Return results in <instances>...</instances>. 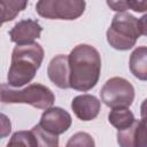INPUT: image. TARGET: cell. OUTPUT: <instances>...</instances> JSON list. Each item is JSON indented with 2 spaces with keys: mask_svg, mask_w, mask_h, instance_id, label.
<instances>
[{
  "mask_svg": "<svg viewBox=\"0 0 147 147\" xmlns=\"http://www.w3.org/2000/svg\"><path fill=\"white\" fill-rule=\"evenodd\" d=\"M70 68V88L86 92L93 88L100 77L101 57L91 45H77L68 55Z\"/></svg>",
  "mask_w": 147,
  "mask_h": 147,
  "instance_id": "cell-1",
  "label": "cell"
},
{
  "mask_svg": "<svg viewBox=\"0 0 147 147\" xmlns=\"http://www.w3.org/2000/svg\"><path fill=\"white\" fill-rule=\"evenodd\" d=\"M140 36L139 20L126 11L117 13L113 17L111 24L107 30L108 44L118 51L131 49Z\"/></svg>",
  "mask_w": 147,
  "mask_h": 147,
  "instance_id": "cell-4",
  "label": "cell"
},
{
  "mask_svg": "<svg viewBox=\"0 0 147 147\" xmlns=\"http://www.w3.org/2000/svg\"><path fill=\"white\" fill-rule=\"evenodd\" d=\"M31 132L33 133V136L36 138L37 147H59L57 136L46 131L39 124L34 125L31 129Z\"/></svg>",
  "mask_w": 147,
  "mask_h": 147,
  "instance_id": "cell-15",
  "label": "cell"
},
{
  "mask_svg": "<svg viewBox=\"0 0 147 147\" xmlns=\"http://www.w3.org/2000/svg\"><path fill=\"white\" fill-rule=\"evenodd\" d=\"M1 118H2V132H1V137H6L9 132H10V122L9 119L6 117V115H1Z\"/></svg>",
  "mask_w": 147,
  "mask_h": 147,
  "instance_id": "cell-19",
  "label": "cell"
},
{
  "mask_svg": "<svg viewBox=\"0 0 147 147\" xmlns=\"http://www.w3.org/2000/svg\"><path fill=\"white\" fill-rule=\"evenodd\" d=\"M107 5L115 11L124 13L126 9H132L138 13L147 11V1H137V0H129V1H107Z\"/></svg>",
  "mask_w": 147,
  "mask_h": 147,
  "instance_id": "cell-16",
  "label": "cell"
},
{
  "mask_svg": "<svg viewBox=\"0 0 147 147\" xmlns=\"http://www.w3.org/2000/svg\"><path fill=\"white\" fill-rule=\"evenodd\" d=\"M139 26H140L141 34L147 37V13L139 18Z\"/></svg>",
  "mask_w": 147,
  "mask_h": 147,
  "instance_id": "cell-20",
  "label": "cell"
},
{
  "mask_svg": "<svg viewBox=\"0 0 147 147\" xmlns=\"http://www.w3.org/2000/svg\"><path fill=\"white\" fill-rule=\"evenodd\" d=\"M140 116H141V121L147 123V99H145L141 103L140 107Z\"/></svg>",
  "mask_w": 147,
  "mask_h": 147,
  "instance_id": "cell-21",
  "label": "cell"
},
{
  "mask_svg": "<svg viewBox=\"0 0 147 147\" xmlns=\"http://www.w3.org/2000/svg\"><path fill=\"white\" fill-rule=\"evenodd\" d=\"M65 147H95V142L90 133L77 132L70 137Z\"/></svg>",
  "mask_w": 147,
  "mask_h": 147,
  "instance_id": "cell-18",
  "label": "cell"
},
{
  "mask_svg": "<svg viewBox=\"0 0 147 147\" xmlns=\"http://www.w3.org/2000/svg\"><path fill=\"white\" fill-rule=\"evenodd\" d=\"M44 60V48L38 42L17 45L11 53V63L7 80L10 87H21L30 83Z\"/></svg>",
  "mask_w": 147,
  "mask_h": 147,
  "instance_id": "cell-2",
  "label": "cell"
},
{
  "mask_svg": "<svg viewBox=\"0 0 147 147\" xmlns=\"http://www.w3.org/2000/svg\"><path fill=\"white\" fill-rule=\"evenodd\" d=\"M0 96L2 103H28L45 110L51 108L55 101L52 90L41 84H31L22 90H14L8 84H1Z\"/></svg>",
  "mask_w": 147,
  "mask_h": 147,
  "instance_id": "cell-3",
  "label": "cell"
},
{
  "mask_svg": "<svg viewBox=\"0 0 147 147\" xmlns=\"http://www.w3.org/2000/svg\"><path fill=\"white\" fill-rule=\"evenodd\" d=\"M85 1L80 0H40L36 11L48 20H76L85 10Z\"/></svg>",
  "mask_w": 147,
  "mask_h": 147,
  "instance_id": "cell-6",
  "label": "cell"
},
{
  "mask_svg": "<svg viewBox=\"0 0 147 147\" xmlns=\"http://www.w3.org/2000/svg\"><path fill=\"white\" fill-rule=\"evenodd\" d=\"M41 31L42 28L37 21L28 18L17 22L9 31V37L16 45H29L40 37Z\"/></svg>",
  "mask_w": 147,
  "mask_h": 147,
  "instance_id": "cell-8",
  "label": "cell"
},
{
  "mask_svg": "<svg viewBox=\"0 0 147 147\" xmlns=\"http://www.w3.org/2000/svg\"><path fill=\"white\" fill-rule=\"evenodd\" d=\"M101 103L94 95L82 94L74 98L71 101V109L74 110L77 118L80 121H92L94 119L100 111Z\"/></svg>",
  "mask_w": 147,
  "mask_h": 147,
  "instance_id": "cell-11",
  "label": "cell"
},
{
  "mask_svg": "<svg viewBox=\"0 0 147 147\" xmlns=\"http://www.w3.org/2000/svg\"><path fill=\"white\" fill-rule=\"evenodd\" d=\"M109 123L118 131L130 127L134 123V115L129 108H116L110 110L108 115Z\"/></svg>",
  "mask_w": 147,
  "mask_h": 147,
  "instance_id": "cell-13",
  "label": "cell"
},
{
  "mask_svg": "<svg viewBox=\"0 0 147 147\" xmlns=\"http://www.w3.org/2000/svg\"><path fill=\"white\" fill-rule=\"evenodd\" d=\"M71 122L72 119L68 111L60 107H51L42 113L39 125L46 131L59 136L71 126Z\"/></svg>",
  "mask_w": 147,
  "mask_h": 147,
  "instance_id": "cell-7",
  "label": "cell"
},
{
  "mask_svg": "<svg viewBox=\"0 0 147 147\" xmlns=\"http://www.w3.org/2000/svg\"><path fill=\"white\" fill-rule=\"evenodd\" d=\"M7 147H37V141L31 131H17L11 136Z\"/></svg>",
  "mask_w": 147,
  "mask_h": 147,
  "instance_id": "cell-17",
  "label": "cell"
},
{
  "mask_svg": "<svg viewBox=\"0 0 147 147\" xmlns=\"http://www.w3.org/2000/svg\"><path fill=\"white\" fill-rule=\"evenodd\" d=\"M101 101L111 109L129 108L134 100L133 85L122 77L108 79L100 90Z\"/></svg>",
  "mask_w": 147,
  "mask_h": 147,
  "instance_id": "cell-5",
  "label": "cell"
},
{
  "mask_svg": "<svg viewBox=\"0 0 147 147\" xmlns=\"http://www.w3.org/2000/svg\"><path fill=\"white\" fill-rule=\"evenodd\" d=\"M117 142L119 147H147V123L134 121V123L117 132Z\"/></svg>",
  "mask_w": 147,
  "mask_h": 147,
  "instance_id": "cell-9",
  "label": "cell"
},
{
  "mask_svg": "<svg viewBox=\"0 0 147 147\" xmlns=\"http://www.w3.org/2000/svg\"><path fill=\"white\" fill-rule=\"evenodd\" d=\"M47 75L51 82L60 88H70V68L68 55H56L47 67Z\"/></svg>",
  "mask_w": 147,
  "mask_h": 147,
  "instance_id": "cell-10",
  "label": "cell"
},
{
  "mask_svg": "<svg viewBox=\"0 0 147 147\" xmlns=\"http://www.w3.org/2000/svg\"><path fill=\"white\" fill-rule=\"evenodd\" d=\"M129 65L136 78L147 80V46H139L131 53Z\"/></svg>",
  "mask_w": 147,
  "mask_h": 147,
  "instance_id": "cell-12",
  "label": "cell"
},
{
  "mask_svg": "<svg viewBox=\"0 0 147 147\" xmlns=\"http://www.w3.org/2000/svg\"><path fill=\"white\" fill-rule=\"evenodd\" d=\"M28 2L26 1H8L1 0L0 8H1V23H6L8 21H13L20 11L25 9Z\"/></svg>",
  "mask_w": 147,
  "mask_h": 147,
  "instance_id": "cell-14",
  "label": "cell"
}]
</instances>
